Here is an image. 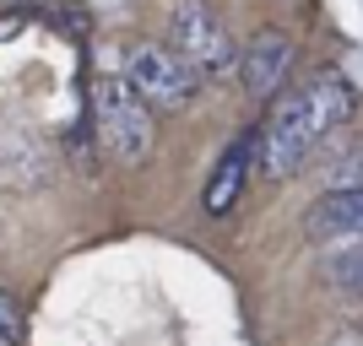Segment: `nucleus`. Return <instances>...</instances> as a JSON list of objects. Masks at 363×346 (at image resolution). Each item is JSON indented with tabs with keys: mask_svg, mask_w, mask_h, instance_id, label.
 Instances as JSON below:
<instances>
[{
	"mask_svg": "<svg viewBox=\"0 0 363 346\" xmlns=\"http://www.w3.org/2000/svg\"><path fill=\"white\" fill-rule=\"evenodd\" d=\"M352 108H358V92L342 71H320L303 87H293L260 130V173L266 179H293L331 141V130H342L352 120Z\"/></svg>",
	"mask_w": 363,
	"mask_h": 346,
	"instance_id": "nucleus-1",
	"label": "nucleus"
},
{
	"mask_svg": "<svg viewBox=\"0 0 363 346\" xmlns=\"http://www.w3.org/2000/svg\"><path fill=\"white\" fill-rule=\"evenodd\" d=\"M92 130H98L104 157H114V163H141L152 151V136H157V114L125 87V76H104V81L92 87Z\"/></svg>",
	"mask_w": 363,
	"mask_h": 346,
	"instance_id": "nucleus-2",
	"label": "nucleus"
},
{
	"mask_svg": "<svg viewBox=\"0 0 363 346\" xmlns=\"http://www.w3.org/2000/svg\"><path fill=\"white\" fill-rule=\"evenodd\" d=\"M168 49L179 54L196 76L233 65V33L206 0H174L168 6Z\"/></svg>",
	"mask_w": 363,
	"mask_h": 346,
	"instance_id": "nucleus-3",
	"label": "nucleus"
},
{
	"mask_svg": "<svg viewBox=\"0 0 363 346\" xmlns=\"http://www.w3.org/2000/svg\"><path fill=\"white\" fill-rule=\"evenodd\" d=\"M125 87L157 114V108H184L190 103V98L201 92V76L190 71L168 44H136L130 49V65H125Z\"/></svg>",
	"mask_w": 363,
	"mask_h": 346,
	"instance_id": "nucleus-4",
	"label": "nucleus"
},
{
	"mask_svg": "<svg viewBox=\"0 0 363 346\" xmlns=\"http://www.w3.org/2000/svg\"><path fill=\"white\" fill-rule=\"evenodd\" d=\"M288 65H293V38L288 33H260L239 54V81L250 98H272L288 81Z\"/></svg>",
	"mask_w": 363,
	"mask_h": 346,
	"instance_id": "nucleus-5",
	"label": "nucleus"
},
{
	"mask_svg": "<svg viewBox=\"0 0 363 346\" xmlns=\"http://www.w3.org/2000/svg\"><path fill=\"white\" fill-rule=\"evenodd\" d=\"M303 227H309V238H363V184L320 195L303 211Z\"/></svg>",
	"mask_w": 363,
	"mask_h": 346,
	"instance_id": "nucleus-6",
	"label": "nucleus"
},
{
	"mask_svg": "<svg viewBox=\"0 0 363 346\" xmlns=\"http://www.w3.org/2000/svg\"><path fill=\"white\" fill-rule=\"evenodd\" d=\"M244 173H250V141H233V146L217 157L212 179H206V195H201L212 217H228V211H233V200L244 195Z\"/></svg>",
	"mask_w": 363,
	"mask_h": 346,
	"instance_id": "nucleus-7",
	"label": "nucleus"
},
{
	"mask_svg": "<svg viewBox=\"0 0 363 346\" xmlns=\"http://www.w3.org/2000/svg\"><path fill=\"white\" fill-rule=\"evenodd\" d=\"M331 282H336V287H347V292H363V243L331 260Z\"/></svg>",
	"mask_w": 363,
	"mask_h": 346,
	"instance_id": "nucleus-8",
	"label": "nucleus"
},
{
	"mask_svg": "<svg viewBox=\"0 0 363 346\" xmlns=\"http://www.w3.org/2000/svg\"><path fill=\"white\" fill-rule=\"evenodd\" d=\"M16 325H22V308L11 292H0V335H16Z\"/></svg>",
	"mask_w": 363,
	"mask_h": 346,
	"instance_id": "nucleus-9",
	"label": "nucleus"
},
{
	"mask_svg": "<svg viewBox=\"0 0 363 346\" xmlns=\"http://www.w3.org/2000/svg\"><path fill=\"white\" fill-rule=\"evenodd\" d=\"M0 346H11V335H0Z\"/></svg>",
	"mask_w": 363,
	"mask_h": 346,
	"instance_id": "nucleus-10",
	"label": "nucleus"
}]
</instances>
